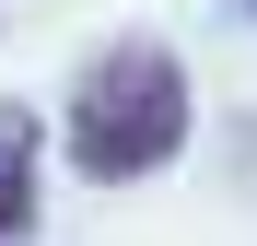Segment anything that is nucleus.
Segmentation results:
<instances>
[{"instance_id":"nucleus-1","label":"nucleus","mask_w":257,"mask_h":246,"mask_svg":"<svg viewBox=\"0 0 257 246\" xmlns=\"http://www.w3.org/2000/svg\"><path fill=\"white\" fill-rule=\"evenodd\" d=\"M187 152V70L176 47H105L94 70L70 82V164L94 188H128V176H164Z\"/></svg>"},{"instance_id":"nucleus-2","label":"nucleus","mask_w":257,"mask_h":246,"mask_svg":"<svg viewBox=\"0 0 257 246\" xmlns=\"http://www.w3.org/2000/svg\"><path fill=\"white\" fill-rule=\"evenodd\" d=\"M35 234V117L0 106V246Z\"/></svg>"},{"instance_id":"nucleus-3","label":"nucleus","mask_w":257,"mask_h":246,"mask_svg":"<svg viewBox=\"0 0 257 246\" xmlns=\"http://www.w3.org/2000/svg\"><path fill=\"white\" fill-rule=\"evenodd\" d=\"M245 12H257V0H245Z\"/></svg>"}]
</instances>
